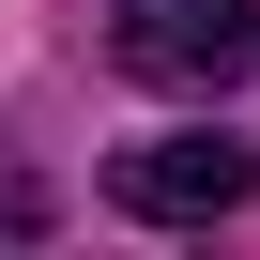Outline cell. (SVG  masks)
<instances>
[{
	"instance_id": "7a4b0ae2",
	"label": "cell",
	"mask_w": 260,
	"mask_h": 260,
	"mask_svg": "<svg viewBox=\"0 0 260 260\" xmlns=\"http://www.w3.org/2000/svg\"><path fill=\"white\" fill-rule=\"evenodd\" d=\"M107 199H122V214H153V230H214V214L260 199V153H245V138H122Z\"/></svg>"
},
{
	"instance_id": "3957f363",
	"label": "cell",
	"mask_w": 260,
	"mask_h": 260,
	"mask_svg": "<svg viewBox=\"0 0 260 260\" xmlns=\"http://www.w3.org/2000/svg\"><path fill=\"white\" fill-rule=\"evenodd\" d=\"M31 230H46V184H31V169H0V245H31Z\"/></svg>"
},
{
	"instance_id": "6da1fadb",
	"label": "cell",
	"mask_w": 260,
	"mask_h": 260,
	"mask_svg": "<svg viewBox=\"0 0 260 260\" xmlns=\"http://www.w3.org/2000/svg\"><path fill=\"white\" fill-rule=\"evenodd\" d=\"M122 77H153V92H230L260 61V16L245 0H122Z\"/></svg>"
}]
</instances>
